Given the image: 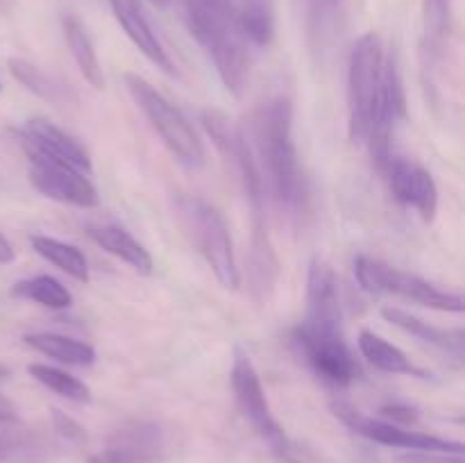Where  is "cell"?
Here are the masks:
<instances>
[{"mask_svg": "<svg viewBox=\"0 0 465 463\" xmlns=\"http://www.w3.org/2000/svg\"><path fill=\"white\" fill-rule=\"evenodd\" d=\"M0 89H3V84H0Z\"/></svg>", "mask_w": 465, "mask_h": 463, "instance_id": "cell-38", "label": "cell"}, {"mask_svg": "<svg viewBox=\"0 0 465 463\" xmlns=\"http://www.w3.org/2000/svg\"><path fill=\"white\" fill-rule=\"evenodd\" d=\"M23 340L36 352L59 363H66V366L89 368L95 361V350L84 340L71 339V336L54 334V331H35V334L23 336Z\"/></svg>", "mask_w": 465, "mask_h": 463, "instance_id": "cell-21", "label": "cell"}, {"mask_svg": "<svg viewBox=\"0 0 465 463\" xmlns=\"http://www.w3.org/2000/svg\"><path fill=\"white\" fill-rule=\"evenodd\" d=\"M359 350H361L363 359L381 372H391V375H411V377H427L425 370L416 368L411 359L398 348V345L389 343L381 339L380 334L371 330H361L359 334Z\"/></svg>", "mask_w": 465, "mask_h": 463, "instance_id": "cell-22", "label": "cell"}, {"mask_svg": "<svg viewBox=\"0 0 465 463\" xmlns=\"http://www.w3.org/2000/svg\"><path fill=\"white\" fill-rule=\"evenodd\" d=\"M14 261V248L3 234H0V263H9Z\"/></svg>", "mask_w": 465, "mask_h": 463, "instance_id": "cell-35", "label": "cell"}, {"mask_svg": "<svg viewBox=\"0 0 465 463\" xmlns=\"http://www.w3.org/2000/svg\"><path fill=\"white\" fill-rule=\"evenodd\" d=\"M331 411L343 422L345 427L372 443L389 445V448L409 449V452H440V454H463V443L440 436L422 434V431H411L407 427L393 425L381 418L363 416L359 409H354L348 402H331Z\"/></svg>", "mask_w": 465, "mask_h": 463, "instance_id": "cell-9", "label": "cell"}, {"mask_svg": "<svg viewBox=\"0 0 465 463\" xmlns=\"http://www.w3.org/2000/svg\"><path fill=\"white\" fill-rule=\"evenodd\" d=\"M404 118H407V94H404L402 75H400L395 59L386 57L384 68H381V82L380 91H377L371 130H368L366 136V145L380 171L393 157L391 154V141H393L395 127Z\"/></svg>", "mask_w": 465, "mask_h": 463, "instance_id": "cell-10", "label": "cell"}, {"mask_svg": "<svg viewBox=\"0 0 465 463\" xmlns=\"http://www.w3.org/2000/svg\"><path fill=\"white\" fill-rule=\"evenodd\" d=\"M402 463H463V454L411 452L409 457H402Z\"/></svg>", "mask_w": 465, "mask_h": 463, "instance_id": "cell-33", "label": "cell"}, {"mask_svg": "<svg viewBox=\"0 0 465 463\" xmlns=\"http://www.w3.org/2000/svg\"><path fill=\"white\" fill-rule=\"evenodd\" d=\"M381 420H389L393 422V425H400V427H407L411 425V422L418 420V411L413 407H409V404H402V402H393V404H386V407H381Z\"/></svg>", "mask_w": 465, "mask_h": 463, "instance_id": "cell-32", "label": "cell"}, {"mask_svg": "<svg viewBox=\"0 0 465 463\" xmlns=\"http://www.w3.org/2000/svg\"><path fill=\"white\" fill-rule=\"evenodd\" d=\"M25 157L30 159V182L41 195L57 202L73 204L80 209H94L100 204V195L95 186L91 184L84 172L66 166L62 162L35 153V150L23 148Z\"/></svg>", "mask_w": 465, "mask_h": 463, "instance_id": "cell-12", "label": "cell"}, {"mask_svg": "<svg viewBox=\"0 0 465 463\" xmlns=\"http://www.w3.org/2000/svg\"><path fill=\"white\" fill-rule=\"evenodd\" d=\"M109 7H112L118 25L125 30V34L130 36L132 44H134L154 66L162 68V71L166 73H175V64H173L171 54L163 48L157 32H154L153 23H150L141 0H109Z\"/></svg>", "mask_w": 465, "mask_h": 463, "instance_id": "cell-15", "label": "cell"}, {"mask_svg": "<svg viewBox=\"0 0 465 463\" xmlns=\"http://www.w3.org/2000/svg\"><path fill=\"white\" fill-rule=\"evenodd\" d=\"M41 438L32 429H27L16 416L0 420V461L18 457L23 452L41 448Z\"/></svg>", "mask_w": 465, "mask_h": 463, "instance_id": "cell-30", "label": "cell"}, {"mask_svg": "<svg viewBox=\"0 0 465 463\" xmlns=\"http://www.w3.org/2000/svg\"><path fill=\"white\" fill-rule=\"evenodd\" d=\"M9 71H12V75L16 77L25 89H30L32 94H36L39 98L48 100V103L53 104L66 103V89H64L62 82L45 75V73L41 71V68H36L35 64L25 62V59H9Z\"/></svg>", "mask_w": 465, "mask_h": 463, "instance_id": "cell-29", "label": "cell"}, {"mask_svg": "<svg viewBox=\"0 0 465 463\" xmlns=\"http://www.w3.org/2000/svg\"><path fill=\"white\" fill-rule=\"evenodd\" d=\"M245 141L268 198L291 216H300L307 207V180L295 148L291 100L277 95L259 104L250 116Z\"/></svg>", "mask_w": 465, "mask_h": 463, "instance_id": "cell-1", "label": "cell"}, {"mask_svg": "<svg viewBox=\"0 0 465 463\" xmlns=\"http://www.w3.org/2000/svg\"><path fill=\"white\" fill-rule=\"evenodd\" d=\"M30 243L39 257H44L45 261L57 266L59 271L66 272L68 277L82 281V284L89 281V261H86L84 252H82L80 248L45 234H32Z\"/></svg>", "mask_w": 465, "mask_h": 463, "instance_id": "cell-24", "label": "cell"}, {"mask_svg": "<svg viewBox=\"0 0 465 463\" xmlns=\"http://www.w3.org/2000/svg\"><path fill=\"white\" fill-rule=\"evenodd\" d=\"M7 377H9V372H7V370H5V368H3V366H0V379H7Z\"/></svg>", "mask_w": 465, "mask_h": 463, "instance_id": "cell-37", "label": "cell"}, {"mask_svg": "<svg viewBox=\"0 0 465 463\" xmlns=\"http://www.w3.org/2000/svg\"><path fill=\"white\" fill-rule=\"evenodd\" d=\"M150 3L157 5V7H168V3H171V0H150Z\"/></svg>", "mask_w": 465, "mask_h": 463, "instance_id": "cell-36", "label": "cell"}, {"mask_svg": "<svg viewBox=\"0 0 465 463\" xmlns=\"http://www.w3.org/2000/svg\"><path fill=\"white\" fill-rule=\"evenodd\" d=\"M236 21L250 48H268L275 39V7L271 0H241Z\"/></svg>", "mask_w": 465, "mask_h": 463, "instance_id": "cell-23", "label": "cell"}, {"mask_svg": "<svg viewBox=\"0 0 465 463\" xmlns=\"http://www.w3.org/2000/svg\"><path fill=\"white\" fill-rule=\"evenodd\" d=\"M166 449V429L148 418H136L118 427L89 463H159Z\"/></svg>", "mask_w": 465, "mask_h": 463, "instance_id": "cell-11", "label": "cell"}, {"mask_svg": "<svg viewBox=\"0 0 465 463\" xmlns=\"http://www.w3.org/2000/svg\"><path fill=\"white\" fill-rule=\"evenodd\" d=\"M381 316L389 322H393L395 327H400L402 331L411 334L413 339L422 340V343L431 345V348H439L443 352L454 354L457 359L463 357V330H440V327L430 325V322L420 320L413 313L404 311L400 307H384L381 309Z\"/></svg>", "mask_w": 465, "mask_h": 463, "instance_id": "cell-19", "label": "cell"}, {"mask_svg": "<svg viewBox=\"0 0 465 463\" xmlns=\"http://www.w3.org/2000/svg\"><path fill=\"white\" fill-rule=\"evenodd\" d=\"M354 277H357L359 286L366 293H393L400 295V298L411 300V302L420 304V307L445 313H463L465 309L463 298L459 293L439 289V286L422 280V277L398 271V268L389 266V263L380 261V259L366 257V254H359L354 259Z\"/></svg>", "mask_w": 465, "mask_h": 463, "instance_id": "cell-6", "label": "cell"}, {"mask_svg": "<svg viewBox=\"0 0 465 463\" xmlns=\"http://www.w3.org/2000/svg\"><path fill=\"white\" fill-rule=\"evenodd\" d=\"M232 390H234L236 407H239L241 416L250 422L259 438L271 448L272 454L277 457H286L289 452V438H286L284 429L272 416L271 404H268L266 390H263L262 377H259L257 368H254L252 359L245 350H234V363H232Z\"/></svg>", "mask_w": 465, "mask_h": 463, "instance_id": "cell-8", "label": "cell"}, {"mask_svg": "<svg viewBox=\"0 0 465 463\" xmlns=\"http://www.w3.org/2000/svg\"><path fill=\"white\" fill-rule=\"evenodd\" d=\"M44 461H45V448L41 445V448L30 449V452H23L18 454V457L5 458V461L0 463H44Z\"/></svg>", "mask_w": 465, "mask_h": 463, "instance_id": "cell-34", "label": "cell"}, {"mask_svg": "<svg viewBox=\"0 0 465 463\" xmlns=\"http://www.w3.org/2000/svg\"><path fill=\"white\" fill-rule=\"evenodd\" d=\"M345 0H302L307 34L316 45H325L339 25Z\"/></svg>", "mask_w": 465, "mask_h": 463, "instance_id": "cell-28", "label": "cell"}, {"mask_svg": "<svg viewBox=\"0 0 465 463\" xmlns=\"http://www.w3.org/2000/svg\"><path fill=\"white\" fill-rule=\"evenodd\" d=\"M64 36H66L68 48H71L73 59H75L77 68H80V73L84 75V80L89 82L94 89H103V66H100L98 53H95L94 41H91L84 25H82L75 16H66L64 18Z\"/></svg>", "mask_w": 465, "mask_h": 463, "instance_id": "cell-25", "label": "cell"}, {"mask_svg": "<svg viewBox=\"0 0 465 463\" xmlns=\"http://www.w3.org/2000/svg\"><path fill=\"white\" fill-rule=\"evenodd\" d=\"M125 86L130 91L136 107L143 112L150 125L154 127L166 148L180 159L182 163L191 168H198L204 163V145L200 141L198 132L189 123V118L171 103L163 94H159L145 77L136 73H127Z\"/></svg>", "mask_w": 465, "mask_h": 463, "instance_id": "cell-4", "label": "cell"}, {"mask_svg": "<svg viewBox=\"0 0 465 463\" xmlns=\"http://www.w3.org/2000/svg\"><path fill=\"white\" fill-rule=\"evenodd\" d=\"M307 304L309 313L304 320L341 330V322H343L341 286L339 280H336V272L322 259H313L312 266H309Z\"/></svg>", "mask_w": 465, "mask_h": 463, "instance_id": "cell-16", "label": "cell"}, {"mask_svg": "<svg viewBox=\"0 0 465 463\" xmlns=\"http://www.w3.org/2000/svg\"><path fill=\"white\" fill-rule=\"evenodd\" d=\"M184 16L225 89L234 95L243 94L250 75V45L239 30L234 0H184Z\"/></svg>", "mask_w": 465, "mask_h": 463, "instance_id": "cell-2", "label": "cell"}, {"mask_svg": "<svg viewBox=\"0 0 465 463\" xmlns=\"http://www.w3.org/2000/svg\"><path fill=\"white\" fill-rule=\"evenodd\" d=\"M53 425H54V431H57V434L62 436L66 443L80 445V443H84V440H86V431L82 429L80 422H75L71 416L57 411V409L53 411Z\"/></svg>", "mask_w": 465, "mask_h": 463, "instance_id": "cell-31", "label": "cell"}, {"mask_svg": "<svg viewBox=\"0 0 465 463\" xmlns=\"http://www.w3.org/2000/svg\"><path fill=\"white\" fill-rule=\"evenodd\" d=\"M291 343L325 384L345 389L361 375L352 350L336 327L302 320L291 330Z\"/></svg>", "mask_w": 465, "mask_h": 463, "instance_id": "cell-7", "label": "cell"}, {"mask_svg": "<svg viewBox=\"0 0 465 463\" xmlns=\"http://www.w3.org/2000/svg\"><path fill=\"white\" fill-rule=\"evenodd\" d=\"M14 298L30 300V302L41 304L45 309H53V311H64L73 304V293L62 284L59 280H54L53 275H36L30 280H21L14 284L12 289Z\"/></svg>", "mask_w": 465, "mask_h": 463, "instance_id": "cell-26", "label": "cell"}, {"mask_svg": "<svg viewBox=\"0 0 465 463\" xmlns=\"http://www.w3.org/2000/svg\"><path fill=\"white\" fill-rule=\"evenodd\" d=\"M30 377H35L41 386L57 393L59 398H66L71 402H91V389L82 379L73 377L71 372L62 370V368L45 366V363H32L27 366Z\"/></svg>", "mask_w": 465, "mask_h": 463, "instance_id": "cell-27", "label": "cell"}, {"mask_svg": "<svg viewBox=\"0 0 465 463\" xmlns=\"http://www.w3.org/2000/svg\"><path fill=\"white\" fill-rule=\"evenodd\" d=\"M16 136L21 148L35 150V153L54 159V162L66 163V166L84 172L86 177H91V172H94L91 154L86 153L84 145L73 139L71 134H66L62 127L54 125L48 118H30L25 127L16 132Z\"/></svg>", "mask_w": 465, "mask_h": 463, "instance_id": "cell-13", "label": "cell"}, {"mask_svg": "<svg viewBox=\"0 0 465 463\" xmlns=\"http://www.w3.org/2000/svg\"><path fill=\"white\" fill-rule=\"evenodd\" d=\"M384 48L375 32H366L352 45L348 62V113L350 139L354 143H366L371 130L372 112H375L377 91L384 68Z\"/></svg>", "mask_w": 465, "mask_h": 463, "instance_id": "cell-5", "label": "cell"}, {"mask_svg": "<svg viewBox=\"0 0 465 463\" xmlns=\"http://www.w3.org/2000/svg\"><path fill=\"white\" fill-rule=\"evenodd\" d=\"M389 180L395 200L404 207H411L420 213L425 221H431L439 209V186L430 171L404 157H391L381 168Z\"/></svg>", "mask_w": 465, "mask_h": 463, "instance_id": "cell-14", "label": "cell"}, {"mask_svg": "<svg viewBox=\"0 0 465 463\" xmlns=\"http://www.w3.org/2000/svg\"><path fill=\"white\" fill-rule=\"evenodd\" d=\"M89 236L95 245L109 252L112 257L125 261L132 271H136L139 275H153L154 261L150 257L148 250L130 234L123 227L118 225H98L89 227Z\"/></svg>", "mask_w": 465, "mask_h": 463, "instance_id": "cell-20", "label": "cell"}, {"mask_svg": "<svg viewBox=\"0 0 465 463\" xmlns=\"http://www.w3.org/2000/svg\"><path fill=\"white\" fill-rule=\"evenodd\" d=\"M277 275H280V261H277L275 248H272L271 234H268V225L266 221H257L248 259L250 291H252V298L257 302L268 300V295L275 289Z\"/></svg>", "mask_w": 465, "mask_h": 463, "instance_id": "cell-17", "label": "cell"}, {"mask_svg": "<svg viewBox=\"0 0 465 463\" xmlns=\"http://www.w3.org/2000/svg\"><path fill=\"white\" fill-rule=\"evenodd\" d=\"M175 209L182 227L189 234V239L193 241L195 248L200 250L204 261L209 263L223 289H239L241 272L239 266H236L230 227H227L223 213L200 198H180Z\"/></svg>", "mask_w": 465, "mask_h": 463, "instance_id": "cell-3", "label": "cell"}, {"mask_svg": "<svg viewBox=\"0 0 465 463\" xmlns=\"http://www.w3.org/2000/svg\"><path fill=\"white\" fill-rule=\"evenodd\" d=\"M450 32H452V0H422L420 54L427 71L443 59Z\"/></svg>", "mask_w": 465, "mask_h": 463, "instance_id": "cell-18", "label": "cell"}]
</instances>
